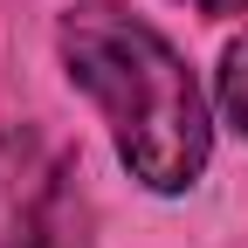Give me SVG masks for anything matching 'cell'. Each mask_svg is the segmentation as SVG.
<instances>
[{
	"label": "cell",
	"mask_w": 248,
	"mask_h": 248,
	"mask_svg": "<svg viewBox=\"0 0 248 248\" xmlns=\"http://www.w3.org/2000/svg\"><path fill=\"white\" fill-rule=\"evenodd\" d=\"M186 7H200V14H248V0H186Z\"/></svg>",
	"instance_id": "4"
},
{
	"label": "cell",
	"mask_w": 248,
	"mask_h": 248,
	"mask_svg": "<svg viewBox=\"0 0 248 248\" xmlns=\"http://www.w3.org/2000/svg\"><path fill=\"white\" fill-rule=\"evenodd\" d=\"M62 62L90 104L104 110L117 159L145 179L152 193H186L200 179L214 131H207V104L193 69L172 55V42L152 21L90 0V7L62 14Z\"/></svg>",
	"instance_id": "1"
},
{
	"label": "cell",
	"mask_w": 248,
	"mask_h": 248,
	"mask_svg": "<svg viewBox=\"0 0 248 248\" xmlns=\"http://www.w3.org/2000/svg\"><path fill=\"white\" fill-rule=\"evenodd\" d=\"M14 248H90V200H83L69 166L48 172V186L28 193L21 221H14Z\"/></svg>",
	"instance_id": "2"
},
{
	"label": "cell",
	"mask_w": 248,
	"mask_h": 248,
	"mask_svg": "<svg viewBox=\"0 0 248 248\" xmlns=\"http://www.w3.org/2000/svg\"><path fill=\"white\" fill-rule=\"evenodd\" d=\"M221 117L234 131H248V35L221 55Z\"/></svg>",
	"instance_id": "3"
}]
</instances>
